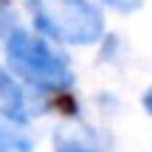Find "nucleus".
Wrapping results in <instances>:
<instances>
[{"label": "nucleus", "mask_w": 152, "mask_h": 152, "mask_svg": "<svg viewBox=\"0 0 152 152\" xmlns=\"http://www.w3.org/2000/svg\"><path fill=\"white\" fill-rule=\"evenodd\" d=\"M102 3H110L118 11H135L138 6H141V0H102Z\"/></svg>", "instance_id": "nucleus-6"}, {"label": "nucleus", "mask_w": 152, "mask_h": 152, "mask_svg": "<svg viewBox=\"0 0 152 152\" xmlns=\"http://www.w3.org/2000/svg\"><path fill=\"white\" fill-rule=\"evenodd\" d=\"M34 26L51 39L90 45L104 34V20L90 0H28Z\"/></svg>", "instance_id": "nucleus-2"}, {"label": "nucleus", "mask_w": 152, "mask_h": 152, "mask_svg": "<svg viewBox=\"0 0 152 152\" xmlns=\"http://www.w3.org/2000/svg\"><path fill=\"white\" fill-rule=\"evenodd\" d=\"M0 115L9 121H17V124H28V118H31V104H28L26 90L3 68H0Z\"/></svg>", "instance_id": "nucleus-3"}, {"label": "nucleus", "mask_w": 152, "mask_h": 152, "mask_svg": "<svg viewBox=\"0 0 152 152\" xmlns=\"http://www.w3.org/2000/svg\"><path fill=\"white\" fill-rule=\"evenodd\" d=\"M34 138L26 132V124H17L0 115V152H34Z\"/></svg>", "instance_id": "nucleus-4"}, {"label": "nucleus", "mask_w": 152, "mask_h": 152, "mask_svg": "<svg viewBox=\"0 0 152 152\" xmlns=\"http://www.w3.org/2000/svg\"><path fill=\"white\" fill-rule=\"evenodd\" d=\"M144 107H147L149 113H152V87H149L147 93H144Z\"/></svg>", "instance_id": "nucleus-8"}, {"label": "nucleus", "mask_w": 152, "mask_h": 152, "mask_svg": "<svg viewBox=\"0 0 152 152\" xmlns=\"http://www.w3.org/2000/svg\"><path fill=\"white\" fill-rule=\"evenodd\" d=\"M6 59H9V68L14 71V76H20L31 87L59 93L73 85V71L68 65L65 54L54 51L42 37L26 31V28H11L9 31Z\"/></svg>", "instance_id": "nucleus-1"}, {"label": "nucleus", "mask_w": 152, "mask_h": 152, "mask_svg": "<svg viewBox=\"0 0 152 152\" xmlns=\"http://www.w3.org/2000/svg\"><path fill=\"white\" fill-rule=\"evenodd\" d=\"M56 152H99V149L90 147L87 141H82V138H59Z\"/></svg>", "instance_id": "nucleus-5"}, {"label": "nucleus", "mask_w": 152, "mask_h": 152, "mask_svg": "<svg viewBox=\"0 0 152 152\" xmlns=\"http://www.w3.org/2000/svg\"><path fill=\"white\" fill-rule=\"evenodd\" d=\"M9 23H11V17H9V9H6V0H0V34L9 28Z\"/></svg>", "instance_id": "nucleus-7"}]
</instances>
